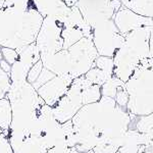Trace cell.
I'll return each instance as SVG.
<instances>
[{"mask_svg":"<svg viewBox=\"0 0 153 153\" xmlns=\"http://www.w3.org/2000/svg\"><path fill=\"white\" fill-rule=\"evenodd\" d=\"M125 86L129 94L127 107L131 112L135 114L153 112V57L142 60Z\"/></svg>","mask_w":153,"mask_h":153,"instance_id":"cell-3","label":"cell"},{"mask_svg":"<svg viewBox=\"0 0 153 153\" xmlns=\"http://www.w3.org/2000/svg\"><path fill=\"white\" fill-rule=\"evenodd\" d=\"M126 8L143 16H153V0H120Z\"/></svg>","mask_w":153,"mask_h":153,"instance_id":"cell-10","label":"cell"},{"mask_svg":"<svg viewBox=\"0 0 153 153\" xmlns=\"http://www.w3.org/2000/svg\"><path fill=\"white\" fill-rule=\"evenodd\" d=\"M4 2H5V0H0V11H1L2 8L4 7Z\"/></svg>","mask_w":153,"mask_h":153,"instance_id":"cell-19","label":"cell"},{"mask_svg":"<svg viewBox=\"0 0 153 153\" xmlns=\"http://www.w3.org/2000/svg\"><path fill=\"white\" fill-rule=\"evenodd\" d=\"M112 19L123 36H127L136 29L142 27H150L152 23L151 18L140 16L123 5L114 13Z\"/></svg>","mask_w":153,"mask_h":153,"instance_id":"cell-9","label":"cell"},{"mask_svg":"<svg viewBox=\"0 0 153 153\" xmlns=\"http://www.w3.org/2000/svg\"><path fill=\"white\" fill-rule=\"evenodd\" d=\"M1 55L4 60H6L9 65H13L19 59V53L16 49L9 47H2L1 46Z\"/></svg>","mask_w":153,"mask_h":153,"instance_id":"cell-16","label":"cell"},{"mask_svg":"<svg viewBox=\"0 0 153 153\" xmlns=\"http://www.w3.org/2000/svg\"><path fill=\"white\" fill-rule=\"evenodd\" d=\"M12 122L11 104L8 99H0V128L2 130H8Z\"/></svg>","mask_w":153,"mask_h":153,"instance_id":"cell-11","label":"cell"},{"mask_svg":"<svg viewBox=\"0 0 153 153\" xmlns=\"http://www.w3.org/2000/svg\"><path fill=\"white\" fill-rule=\"evenodd\" d=\"M76 6L91 28L113 18L122 6L120 0H78Z\"/></svg>","mask_w":153,"mask_h":153,"instance_id":"cell-7","label":"cell"},{"mask_svg":"<svg viewBox=\"0 0 153 153\" xmlns=\"http://www.w3.org/2000/svg\"><path fill=\"white\" fill-rule=\"evenodd\" d=\"M43 16L36 8L3 7L0 11V46L21 51L35 43Z\"/></svg>","mask_w":153,"mask_h":153,"instance_id":"cell-1","label":"cell"},{"mask_svg":"<svg viewBox=\"0 0 153 153\" xmlns=\"http://www.w3.org/2000/svg\"><path fill=\"white\" fill-rule=\"evenodd\" d=\"M150 27L136 29L125 36V42L113 56V76L126 83L142 60L150 57Z\"/></svg>","mask_w":153,"mask_h":153,"instance_id":"cell-2","label":"cell"},{"mask_svg":"<svg viewBox=\"0 0 153 153\" xmlns=\"http://www.w3.org/2000/svg\"><path fill=\"white\" fill-rule=\"evenodd\" d=\"M123 85H125V83L122 80H120L115 76H112L109 80L101 85V95L114 98L117 89Z\"/></svg>","mask_w":153,"mask_h":153,"instance_id":"cell-12","label":"cell"},{"mask_svg":"<svg viewBox=\"0 0 153 153\" xmlns=\"http://www.w3.org/2000/svg\"><path fill=\"white\" fill-rule=\"evenodd\" d=\"M63 21L54 16L43 19L41 28L35 40V45L41 54H53L63 49L61 31Z\"/></svg>","mask_w":153,"mask_h":153,"instance_id":"cell-6","label":"cell"},{"mask_svg":"<svg viewBox=\"0 0 153 153\" xmlns=\"http://www.w3.org/2000/svg\"><path fill=\"white\" fill-rule=\"evenodd\" d=\"M152 23L150 26V36H149V46H150V52L149 56L153 57V16H152Z\"/></svg>","mask_w":153,"mask_h":153,"instance_id":"cell-18","label":"cell"},{"mask_svg":"<svg viewBox=\"0 0 153 153\" xmlns=\"http://www.w3.org/2000/svg\"><path fill=\"white\" fill-rule=\"evenodd\" d=\"M94 66L100 68L103 71L110 76H113V71H114V62H113V57H108V56H101L98 55L95 59Z\"/></svg>","mask_w":153,"mask_h":153,"instance_id":"cell-13","label":"cell"},{"mask_svg":"<svg viewBox=\"0 0 153 153\" xmlns=\"http://www.w3.org/2000/svg\"><path fill=\"white\" fill-rule=\"evenodd\" d=\"M74 79L70 76H55L37 89V94L45 104L52 106L68 92Z\"/></svg>","mask_w":153,"mask_h":153,"instance_id":"cell-8","label":"cell"},{"mask_svg":"<svg viewBox=\"0 0 153 153\" xmlns=\"http://www.w3.org/2000/svg\"><path fill=\"white\" fill-rule=\"evenodd\" d=\"M0 68L1 70L6 74H9L11 71V65H9L6 60H4L3 58L0 59Z\"/></svg>","mask_w":153,"mask_h":153,"instance_id":"cell-17","label":"cell"},{"mask_svg":"<svg viewBox=\"0 0 153 153\" xmlns=\"http://www.w3.org/2000/svg\"><path fill=\"white\" fill-rule=\"evenodd\" d=\"M43 68H44L43 62H42L41 59H39L37 62H35L31 68H30L28 74H27V82L32 85V84L37 80V78H38L39 75H40V73L42 71V70H43Z\"/></svg>","mask_w":153,"mask_h":153,"instance_id":"cell-15","label":"cell"},{"mask_svg":"<svg viewBox=\"0 0 153 153\" xmlns=\"http://www.w3.org/2000/svg\"><path fill=\"white\" fill-rule=\"evenodd\" d=\"M70 76L73 79L84 76L91 68L94 66L98 52L92 39L84 37L68 49Z\"/></svg>","mask_w":153,"mask_h":153,"instance_id":"cell-5","label":"cell"},{"mask_svg":"<svg viewBox=\"0 0 153 153\" xmlns=\"http://www.w3.org/2000/svg\"><path fill=\"white\" fill-rule=\"evenodd\" d=\"M55 76H56L55 74L52 73L51 71H49L48 68H43V70H42L40 75H39L38 78H37V80L32 84V87L35 89V90H37V89H39L41 86H43L44 84L47 83L48 81H50L51 79L54 78Z\"/></svg>","mask_w":153,"mask_h":153,"instance_id":"cell-14","label":"cell"},{"mask_svg":"<svg viewBox=\"0 0 153 153\" xmlns=\"http://www.w3.org/2000/svg\"><path fill=\"white\" fill-rule=\"evenodd\" d=\"M92 42L98 55L113 57L125 42L112 19L104 21L92 28Z\"/></svg>","mask_w":153,"mask_h":153,"instance_id":"cell-4","label":"cell"}]
</instances>
